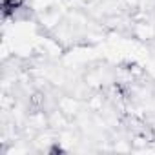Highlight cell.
Listing matches in <instances>:
<instances>
[{"instance_id":"obj_1","label":"cell","mask_w":155,"mask_h":155,"mask_svg":"<svg viewBox=\"0 0 155 155\" xmlns=\"http://www.w3.org/2000/svg\"><path fill=\"white\" fill-rule=\"evenodd\" d=\"M24 0H2V9H4V17H9L13 11H17L22 6Z\"/></svg>"},{"instance_id":"obj_2","label":"cell","mask_w":155,"mask_h":155,"mask_svg":"<svg viewBox=\"0 0 155 155\" xmlns=\"http://www.w3.org/2000/svg\"><path fill=\"white\" fill-rule=\"evenodd\" d=\"M49 153H64V150H62L60 146H53V148L49 150Z\"/></svg>"}]
</instances>
